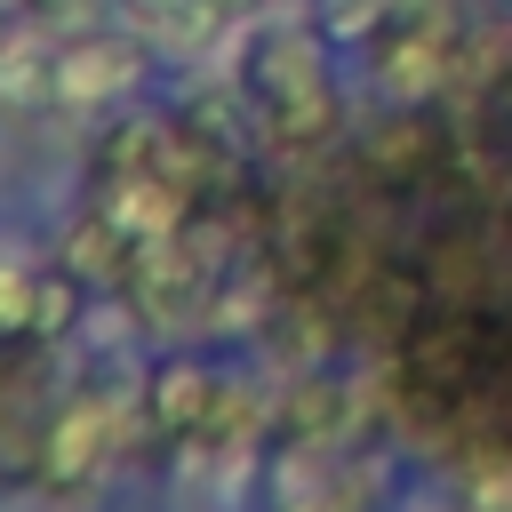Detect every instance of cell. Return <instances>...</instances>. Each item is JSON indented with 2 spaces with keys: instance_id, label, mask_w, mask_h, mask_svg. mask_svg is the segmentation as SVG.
Segmentation results:
<instances>
[{
  "instance_id": "6da1fadb",
  "label": "cell",
  "mask_w": 512,
  "mask_h": 512,
  "mask_svg": "<svg viewBox=\"0 0 512 512\" xmlns=\"http://www.w3.org/2000/svg\"><path fill=\"white\" fill-rule=\"evenodd\" d=\"M248 96H256L264 128H272L280 144H296V152L336 136V88H328V72H320L312 32H296V24H280V32H264V40L248 48Z\"/></svg>"
},
{
  "instance_id": "7a4b0ae2",
  "label": "cell",
  "mask_w": 512,
  "mask_h": 512,
  "mask_svg": "<svg viewBox=\"0 0 512 512\" xmlns=\"http://www.w3.org/2000/svg\"><path fill=\"white\" fill-rule=\"evenodd\" d=\"M448 56H456V8L448 0H384V24H376V80L392 96H424L448 80Z\"/></svg>"
},
{
  "instance_id": "3957f363",
  "label": "cell",
  "mask_w": 512,
  "mask_h": 512,
  "mask_svg": "<svg viewBox=\"0 0 512 512\" xmlns=\"http://www.w3.org/2000/svg\"><path fill=\"white\" fill-rule=\"evenodd\" d=\"M120 448V400L112 392H72L48 432H40V480L48 488H88Z\"/></svg>"
},
{
  "instance_id": "277c9868",
  "label": "cell",
  "mask_w": 512,
  "mask_h": 512,
  "mask_svg": "<svg viewBox=\"0 0 512 512\" xmlns=\"http://www.w3.org/2000/svg\"><path fill=\"white\" fill-rule=\"evenodd\" d=\"M208 264L216 256H200L192 240H144L136 248V264H128V304L152 320V328H184V320H200L216 296H208Z\"/></svg>"
},
{
  "instance_id": "5b68a950",
  "label": "cell",
  "mask_w": 512,
  "mask_h": 512,
  "mask_svg": "<svg viewBox=\"0 0 512 512\" xmlns=\"http://www.w3.org/2000/svg\"><path fill=\"white\" fill-rule=\"evenodd\" d=\"M400 376L416 392H440V400H464L480 384V328L464 312H416L408 320V344H400Z\"/></svg>"
},
{
  "instance_id": "8992f818",
  "label": "cell",
  "mask_w": 512,
  "mask_h": 512,
  "mask_svg": "<svg viewBox=\"0 0 512 512\" xmlns=\"http://www.w3.org/2000/svg\"><path fill=\"white\" fill-rule=\"evenodd\" d=\"M136 72H144V56L120 32H72V40H56V104L64 112H96V104L128 96Z\"/></svg>"
},
{
  "instance_id": "52a82bcc",
  "label": "cell",
  "mask_w": 512,
  "mask_h": 512,
  "mask_svg": "<svg viewBox=\"0 0 512 512\" xmlns=\"http://www.w3.org/2000/svg\"><path fill=\"white\" fill-rule=\"evenodd\" d=\"M184 200H192V192H184V184H168L160 168H120V176L104 184V200H96V208H104V216L144 248V240H176V232H184Z\"/></svg>"
},
{
  "instance_id": "ba28073f",
  "label": "cell",
  "mask_w": 512,
  "mask_h": 512,
  "mask_svg": "<svg viewBox=\"0 0 512 512\" xmlns=\"http://www.w3.org/2000/svg\"><path fill=\"white\" fill-rule=\"evenodd\" d=\"M0 104L8 112H40L56 104V32L32 24H0Z\"/></svg>"
},
{
  "instance_id": "9c48e42d",
  "label": "cell",
  "mask_w": 512,
  "mask_h": 512,
  "mask_svg": "<svg viewBox=\"0 0 512 512\" xmlns=\"http://www.w3.org/2000/svg\"><path fill=\"white\" fill-rule=\"evenodd\" d=\"M144 400H152V424H160V432H176V440H192V432H200V424L216 416V400H224V384H216L208 368H192V360H168V368L152 376V392H144Z\"/></svg>"
},
{
  "instance_id": "30bf717a",
  "label": "cell",
  "mask_w": 512,
  "mask_h": 512,
  "mask_svg": "<svg viewBox=\"0 0 512 512\" xmlns=\"http://www.w3.org/2000/svg\"><path fill=\"white\" fill-rule=\"evenodd\" d=\"M64 264L80 272V280H104V288H128V264H136V240L104 216V208H88L72 232H64Z\"/></svg>"
},
{
  "instance_id": "8fae6325",
  "label": "cell",
  "mask_w": 512,
  "mask_h": 512,
  "mask_svg": "<svg viewBox=\"0 0 512 512\" xmlns=\"http://www.w3.org/2000/svg\"><path fill=\"white\" fill-rule=\"evenodd\" d=\"M120 8H128V32H144L160 48H200L216 24V0H120Z\"/></svg>"
},
{
  "instance_id": "7c38bea8",
  "label": "cell",
  "mask_w": 512,
  "mask_h": 512,
  "mask_svg": "<svg viewBox=\"0 0 512 512\" xmlns=\"http://www.w3.org/2000/svg\"><path fill=\"white\" fill-rule=\"evenodd\" d=\"M80 320V272L64 264V272H40L32 280V336H64Z\"/></svg>"
},
{
  "instance_id": "4fadbf2b",
  "label": "cell",
  "mask_w": 512,
  "mask_h": 512,
  "mask_svg": "<svg viewBox=\"0 0 512 512\" xmlns=\"http://www.w3.org/2000/svg\"><path fill=\"white\" fill-rule=\"evenodd\" d=\"M368 160H376L384 176H416V168L432 160V128H424V120H392V128H376Z\"/></svg>"
},
{
  "instance_id": "5bb4252c",
  "label": "cell",
  "mask_w": 512,
  "mask_h": 512,
  "mask_svg": "<svg viewBox=\"0 0 512 512\" xmlns=\"http://www.w3.org/2000/svg\"><path fill=\"white\" fill-rule=\"evenodd\" d=\"M336 416H344L336 384H296V400H288V440H296V448H312V432L328 440V432H336Z\"/></svg>"
},
{
  "instance_id": "9a60e30c",
  "label": "cell",
  "mask_w": 512,
  "mask_h": 512,
  "mask_svg": "<svg viewBox=\"0 0 512 512\" xmlns=\"http://www.w3.org/2000/svg\"><path fill=\"white\" fill-rule=\"evenodd\" d=\"M32 264H0V336H16V328H32Z\"/></svg>"
},
{
  "instance_id": "2e32d148",
  "label": "cell",
  "mask_w": 512,
  "mask_h": 512,
  "mask_svg": "<svg viewBox=\"0 0 512 512\" xmlns=\"http://www.w3.org/2000/svg\"><path fill=\"white\" fill-rule=\"evenodd\" d=\"M24 8H32L40 24H80V16H96L104 0H24Z\"/></svg>"
},
{
  "instance_id": "e0dca14e",
  "label": "cell",
  "mask_w": 512,
  "mask_h": 512,
  "mask_svg": "<svg viewBox=\"0 0 512 512\" xmlns=\"http://www.w3.org/2000/svg\"><path fill=\"white\" fill-rule=\"evenodd\" d=\"M328 16L336 24H368V16H384V0H328Z\"/></svg>"
},
{
  "instance_id": "ac0fdd59",
  "label": "cell",
  "mask_w": 512,
  "mask_h": 512,
  "mask_svg": "<svg viewBox=\"0 0 512 512\" xmlns=\"http://www.w3.org/2000/svg\"><path fill=\"white\" fill-rule=\"evenodd\" d=\"M288 512H352V504H344V496H296Z\"/></svg>"
},
{
  "instance_id": "d6986e66",
  "label": "cell",
  "mask_w": 512,
  "mask_h": 512,
  "mask_svg": "<svg viewBox=\"0 0 512 512\" xmlns=\"http://www.w3.org/2000/svg\"><path fill=\"white\" fill-rule=\"evenodd\" d=\"M216 8H240V16H248V8H264V0H216Z\"/></svg>"
},
{
  "instance_id": "ffe728a7",
  "label": "cell",
  "mask_w": 512,
  "mask_h": 512,
  "mask_svg": "<svg viewBox=\"0 0 512 512\" xmlns=\"http://www.w3.org/2000/svg\"><path fill=\"white\" fill-rule=\"evenodd\" d=\"M16 8H24V0H0V24H8V16H16Z\"/></svg>"
},
{
  "instance_id": "44dd1931",
  "label": "cell",
  "mask_w": 512,
  "mask_h": 512,
  "mask_svg": "<svg viewBox=\"0 0 512 512\" xmlns=\"http://www.w3.org/2000/svg\"><path fill=\"white\" fill-rule=\"evenodd\" d=\"M504 104H512V72H504Z\"/></svg>"
}]
</instances>
